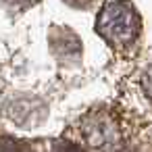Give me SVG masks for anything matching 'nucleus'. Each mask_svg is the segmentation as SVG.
<instances>
[{"instance_id":"1","label":"nucleus","mask_w":152,"mask_h":152,"mask_svg":"<svg viewBox=\"0 0 152 152\" xmlns=\"http://www.w3.org/2000/svg\"><path fill=\"white\" fill-rule=\"evenodd\" d=\"M96 31L110 48L125 52L140 40L142 21L129 0H110L98 13Z\"/></svg>"},{"instance_id":"2","label":"nucleus","mask_w":152,"mask_h":152,"mask_svg":"<svg viewBox=\"0 0 152 152\" xmlns=\"http://www.w3.org/2000/svg\"><path fill=\"white\" fill-rule=\"evenodd\" d=\"M83 140L90 148L100 152H115L121 148V133L115 117L104 110H94L83 119L81 125Z\"/></svg>"},{"instance_id":"3","label":"nucleus","mask_w":152,"mask_h":152,"mask_svg":"<svg viewBox=\"0 0 152 152\" xmlns=\"http://www.w3.org/2000/svg\"><path fill=\"white\" fill-rule=\"evenodd\" d=\"M50 50L61 61H77L81 56V42L69 27H52L50 29Z\"/></svg>"},{"instance_id":"4","label":"nucleus","mask_w":152,"mask_h":152,"mask_svg":"<svg viewBox=\"0 0 152 152\" xmlns=\"http://www.w3.org/2000/svg\"><path fill=\"white\" fill-rule=\"evenodd\" d=\"M36 106H40V102H36V100H19V102L13 104L11 115H13V119H15L19 125H27L25 119H29V123H34Z\"/></svg>"},{"instance_id":"5","label":"nucleus","mask_w":152,"mask_h":152,"mask_svg":"<svg viewBox=\"0 0 152 152\" xmlns=\"http://www.w3.org/2000/svg\"><path fill=\"white\" fill-rule=\"evenodd\" d=\"M0 152H34L27 142L13 140L9 135H0Z\"/></svg>"},{"instance_id":"6","label":"nucleus","mask_w":152,"mask_h":152,"mask_svg":"<svg viewBox=\"0 0 152 152\" xmlns=\"http://www.w3.org/2000/svg\"><path fill=\"white\" fill-rule=\"evenodd\" d=\"M2 2H4L9 9H13V11H25V9L38 4V0H2Z\"/></svg>"},{"instance_id":"7","label":"nucleus","mask_w":152,"mask_h":152,"mask_svg":"<svg viewBox=\"0 0 152 152\" xmlns=\"http://www.w3.org/2000/svg\"><path fill=\"white\" fill-rule=\"evenodd\" d=\"M142 88H144L146 96L152 100V67H148L144 71V75H142Z\"/></svg>"},{"instance_id":"8","label":"nucleus","mask_w":152,"mask_h":152,"mask_svg":"<svg viewBox=\"0 0 152 152\" xmlns=\"http://www.w3.org/2000/svg\"><path fill=\"white\" fill-rule=\"evenodd\" d=\"M54 152H83V150H81V148H77V146H75V144H71V142H56Z\"/></svg>"},{"instance_id":"9","label":"nucleus","mask_w":152,"mask_h":152,"mask_svg":"<svg viewBox=\"0 0 152 152\" xmlns=\"http://www.w3.org/2000/svg\"><path fill=\"white\" fill-rule=\"evenodd\" d=\"M69 7H75V9H92L96 4V0H65Z\"/></svg>"}]
</instances>
